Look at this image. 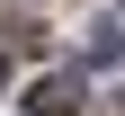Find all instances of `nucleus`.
I'll return each mask as SVG.
<instances>
[{
  "instance_id": "nucleus-1",
  "label": "nucleus",
  "mask_w": 125,
  "mask_h": 116,
  "mask_svg": "<svg viewBox=\"0 0 125 116\" xmlns=\"http://www.w3.org/2000/svg\"><path fill=\"white\" fill-rule=\"evenodd\" d=\"M27 116H81V89H72L62 72H45L36 89H27Z\"/></svg>"
},
{
  "instance_id": "nucleus-2",
  "label": "nucleus",
  "mask_w": 125,
  "mask_h": 116,
  "mask_svg": "<svg viewBox=\"0 0 125 116\" xmlns=\"http://www.w3.org/2000/svg\"><path fill=\"white\" fill-rule=\"evenodd\" d=\"M81 54H89V63H116V54H125V36H116V27H89V45H81Z\"/></svg>"
},
{
  "instance_id": "nucleus-3",
  "label": "nucleus",
  "mask_w": 125,
  "mask_h": 116,
  "mask_svg": "<svg viewBox=\"0 0 125 116\" xmlns=\"http://www.w3.org/2000/svg\"><path fill=\"white\" fill-rule=\"evenodd\" d=\"M116 9H125V0H116Z\"/></svg>"
}]
</instances>
